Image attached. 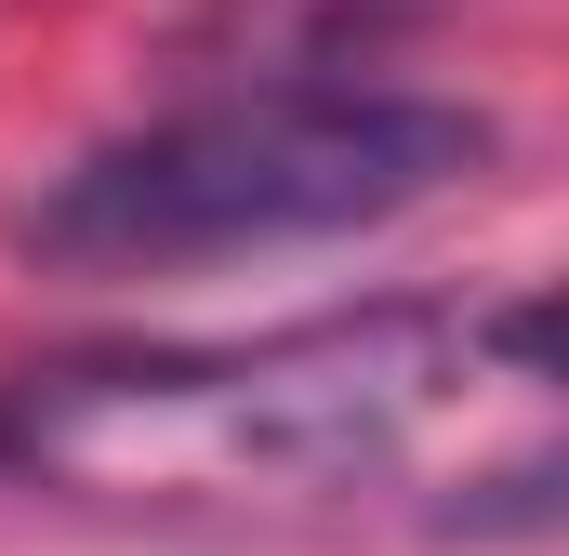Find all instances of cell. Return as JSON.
Listing matches in <instances>:
<instances>
[{"label": "cell", "mask_w": 569, "mask_h": 556, "mask_svg": "<svg viewBox=\"0 0 569 556\" xmlns=\"http://www.w3.org/2000/svg\"><path fill=\"white\" fill-rule=\"evenodd\" d=\"M0 477L133 517H358L425 490L437 530L557 517V345L543 291L358 305L266 345L67 358L0 398Z\"/></svg>", "instance_id": "obj_1"}, {"label": "cell", "mask_w": 569, "mask_h": 556, "mask_svg": "<svg viewBox=\"0 0 569 556\" xmlns=\"http://www.w3.org/2000/svg\"><path fill=\"white\" fill-rule=\"evenodd\" d=\"M490 172V120L398 80H226L133 133L80 146L13 199V252L53 278H199L318 239H371Z\"/></svg>", "instance_id": "obj_2"}, {"label": "cell", "mask_w": 569, "mask_h": 556, "mask_svg": "<svg viewBox=\"0 0 569 556\" xmlns=\"http://www.w3.org/2000/svg\"><path fill=\"white\" fill-rule=\"evenodd\" d=\"M450 0H199V53L226 80H331L385 40H411Z\"/></svg>", "instance_id": "obj_3"}]
</instances>
